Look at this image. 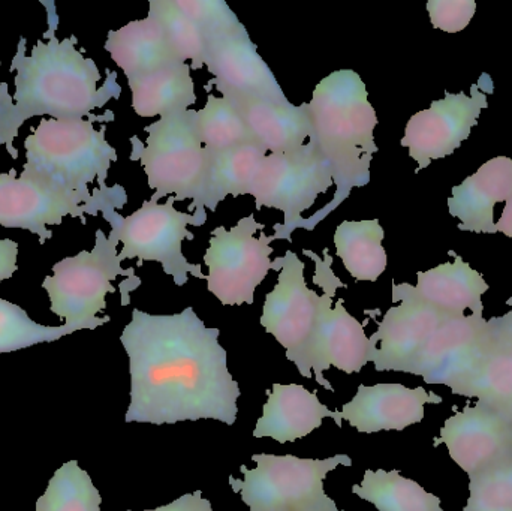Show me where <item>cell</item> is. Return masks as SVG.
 <instances>
[{"label":"cell","instance_id":"cell-14","mask_svg":"<svg viewBox=\"0 0 512 511\" xmlns=\"http://www.w3.org/2000/svg\"><path fill=\"white\" fill-rule=\"evenodd\" d=\"M322 287L325 293L321 296L318 321L300 374L307 380L315 375L319 386L334 392V387L325 380L324 372L337 368L346 374H357L367 363L375 362L378 347L367 338L363 324L346 311L342 299L337 300L333 308L331 297L336 293V287Z\"/></svg>","mask_w":512,"mask_h":511},{"label":"cell","instance_id":"cell-21","mask_svg":"<svg viewBox=\"0 0 512 511\" xmlns=\"http://www.w3.org/2000/svg\"><path fill=\"white\" fill-rule=\"evenodd\" d=\"M512 194V159L498 156L478 168L462 185L454 186L448 198L451 216L459 218L462 231L498 233L493 222L496 203Z\"/></svg>","mask_w":512,"mask_h":511},{"label":"cell","instance_id":"cell-3","mask_svg":"<svg viewBox=\"0 0 512 511\" xmlns=\"http://www.w3.org/2000/svg\"><path fill=\"white\" fill-rule=\"evenodd\" d=\"M307 105L313 128L310 140L330 164L337 188L330 206L301 222L300 227L313 230V225L348 198L352 188L370 182V162L378 153L373 135L378 116L366 84L352 69H340L322 78Z\"/></svg>","mask_w":512,"mask_h":511},{"label":"cell","instance_id":"cell-16","mask_svg":"<svg viewBox=\"0 0 512 511\" xmlns=\"http://www.w3.org/2000/svg\"><path fill=\"white\" fill-rule=\"evenodd\" d=\"M86 213L98 210L77 195L57 191L29 177H15V170L0 174V227L21 228L39 237V243L53 237L50 225L62 224L65 216L80 218L86 225Z\"/></svg>","mask_w":512,"mask_h":511},{"label":"cell","instance_id":"cell-34","mask_svg":"<svg viewBox=\"0 0 512 511\" xmlns=\"http://www.w3.org/2000/svg\"><path fill=\"white\" fill-rule=\"evenodd\" d=\"M469 480L471 495L463 511H512V450Z\"/></svg>","mask_w":512,"mask_h":511},{"label":"cell","instance_id":"cell-27","mask_svg":"<svg viewBox=\"0 0 512 511\" xmlns=\"http://www.w3.org/2000/svg\"><path fill=\"white\" fill-rule=\"evenodd\" d=\"M128 83L132 108L141 117L182 113L197 102L191 65L186 62L173 63Z\"/></svg>","mask_w":512,"mask_h":511},{"label":"cell","instance_id":"cell-35","mask_svg":"<svg viewBox=\"0 0 512 511\" xmlns=\"http://www.w3.org/2000/svg\"><path fill=\"white\" fill-rule=\"evenodd\" d=\"M475 9L477 3L474 0H430L427 3L433 27L448 33L466 29L474 17Z\"/></svg>","mask_w":512,"mask_h":511},{"label":"cell","instance_id":"cell-40","mask_svg":"<svg viewBox=\"0 0 512 511\" xmlns=\"http://www.w3.org/2000/svg\"><path fill=\"white\" fill-rule=\"evenodd\" d=\"M507 305L511 306V308H512V297L510 300H507ZM505 317H507L508 320L512 321V311L508 312V314H505Z\"/></svg>","mask_w":512,"mask_h":511},{"label":"cell","instance_id":"cell-9","mask_svg":"<svg viewBox=\"0 0 512 511\" xmlns=\"http://www.w3.org/2000/svg\"><path fill=\"white\" fill-rule=\"evenodd\" d=\"M264 224L254 215L245 216L236 227L212 231L204 263L209 267L207 290L225 306L252 305L256 288L271 269H276L273 236L264 233Z\"/></svg>","mask_w":512,"mask_h":511},{"label":"cell","instance_id":"cell-6","mask_svg":"<svg viewBox=\"0 0 512 511\" xmlns=\"http://www.w3.org/2000/svg\"><path fill=\"white\" fill-rule=\"evenodd\" d=\"M255 470L245 465V480L230 477V486L251 511H336L324 492V479L339 465L351 467L348 455L300 459L297 456L254 455Z\"/></svg>","mask_w":512,"mask_h":511},{"label":"cell","instance_id":"cell-41","mask_svg":"<svg viewBox=\"0 0 512 511\" xmlns=\"http://www.w3.org/2000/svg\"><path fill=\"white\" fill-rule=\"evenodd\" d=\"M336 511H345V510H336Z\"/></svg>","mask_w":512,"mask_h":511},{"label":"cell","instance_id":"cell-36","mask_svg":"<svg viewBox=\"0 0 512 511\" xmlns=\"http://www.w3.org/2000/svg\"><path fill=\"white\" fill-rule=\"evenodd\" d=\"M21 126H23V122L18 117L14 98L8 93V83H2L0 84V146H6L9 155L14 159L18 158L14 140Z\"/></svg>","mask_w":512,"mask_h":511},{"label":"cell","instance_id":"cell-24","mask_svg":"<svg viewBox=\"0 0 512 511\" xmlns=\"http://www.w3.org/2000/svg\"><path fill=\"white\" fill-rule=\"evenodd\" d=\"M450 255L454 257V263L441 264L429 272H418L415 294L448 314L466 315V309H471L472 314L483 315L481 296L489 290V284L460 255L454 252Z\"/></svg>","mask_w":512,"mask_h":511},{"label":"cell","instance_id":"cell-20","mask_svg":"<svg viewBox=\"0 0 512 511\" xmlns=\"http://www.w3.org/2000/svg\"><path fill=\"white\" fill-rule=\"evenodd\" d=\"M454 395L477 398L512 426V321L505 315L489 321L480 356Z\"/></svg>","mask_w":512,"mask_h":511},{"label":"cell","instance_id":"cell-32","mask_svg":"<svg viewBox=\"0 0 512 511\" xmlns=\"http://www.w3.org/2000/svg\"><path fill=\"white\" fill-rule=\"evenodd\" d=\"M149 15L161 24L171 47L183 62L191 60L192 68H203L209 38L200 24L182 11L176 0H152Z\"/></svg>","mask_w":512,"mask_h":511},{"label":"cell","instance_id":"cell-2","mask_svg":"<svg viewBox=\"0 0 512 511\" xmlns=\"http://www.w3.org/2000/svg\"><path fill=\"white\" fill-rule=\"evenodd\" d=\"M48 11L50 29L44 33L48 41L39 39L32 54L26 56V38L18 41L17 53L12 59L11 72L15 74V108L21 122L36 116H50L56 120L114 119L113 113L92 116V111L102 108L111 98H119L116 72H110L104 86L99 89L101 72L95 60L84 57L75 48L77 36L59 41L56 27L59 17L53 2H42Z\"/></svg>","mask_w":512,"mask_h":511},{"label":"cell","instance_id":"cell-29","mask_svg":"<svg viewBox=\"0 0 512 511\" xmlns=\"http://www.w3.org/2000/svg\"><path fill=\"white\" fill-rule=\"evenodd\" d=\"M352 492L379 511H444L441 498L424 491L423 486L405 479L396 470H367L361 485L352 486Z\"/></svg>","mask_w":512,"mask_h":511},{"label":"cell","instance_id":"cell-28","mask_svg":"<svg viewBox=\"0 0 512 511\" xmlns=\"http://www.w3.org/2000/svg\"><path fill=\"white\" fill-rule=\"evenodd\" d=\"M384 228L378 219L343 221L334 233V245L343 266L355 281H378L387 269L382 246Z\"/></svg>","mask_w":512,"mask_h":511},{"label":"cell","instance_id":"cell-17","mask_svg":"<svg viewBox=\"0 0 512 511\" xmlns=\"http://www.w3.org/2000/svg\"><path fill=\"white\" fill-rule=\"evenodd\" d=\"M489 321L481 314L450 315L433 333L409 374L456 392L480 356Z\"/></svg>","mask_w":512,"mask_h":511},{"label":"cell","instance_id":"cell-26","mask_svg":"<svg viewBox=\"0 0 512 511\" xmlns=\"http://www.w3.org/2000/svg\"><path fill=\"white\" fill-rule=\"evenodd\" d=\"M207 152V150H206ZM206 188L200 203L192 210L218 209L228 195H251L256 176L267 150L261 144L248 143L225 152L209 153Z\"/></svg>","mask_w":512,"mask_h":511},{"label":"cell","instance_id":"cell-33","mask_svg":"<svg viewBox=\"0 0 512 511\" xmlns=\"http://www.w3.org/2000/svg\"><path fill=\"white\" fill-rule=\"evenodd\" d=\"M77 332L74 327L42 326L30 320L20 306L0 299V354L14 353L38 344H50L63 336Z\"/></svg>","mask_w":512,"mask_h":511},{"label":"cell","instance_id":"cell-12","mask_svg":"<svg viewBox=\"0 0 512 511\" xmlns=\"http://www.w3.org/2000/svg\"><path fill=\"white\" fill-rule=\"evenodd\" d=\"M276 261L280 264L279 279L265 297L261 326L285 348L286 359L301 372L318 321L321 296L307 287L304 263L297 254L288 251Z\"/></svg>","mask_w":512,"mask_h":511},{"label":"cell","instance_id":"cell-31","mask_svg":"<svg viewBox=\"0 0 512 511\" xmlns=\"http://www.w3.org/2000/svg\"><path fill=\"white\" fill-rule=\"evenodd\" d=\"M102 498L77 461L65 462L51 477L36 511H101Z\"/></svg>","mask_w":512,"mask_h":511},{"label":"cell","instance_id":"cell-22","mask_svg":"<svg viewBox=\"0 0 512 511\" xmlns=\"http://www.w3.org/2000/svg\"><path fill=\"white\" fill-rule=\"evenodd\" d=\"M267 402L262 417L256 422L255 438H273L285 444L301 440L322 426V420H337V411L328 410L316 393L309 392L300 384H273L267 390Z\"/></svg>","mask_w":512,"mask_h":511},{"label":"cell","instance_id":"cell-23","mask_svg":"<svg viewBox=\"0 0 512 511\" xmlns=\"http://www.w3.org/2000/svg\"><path fill=\"white\" fill-rule=\"evenodd\" d=\"M105 50L125 72L128 81L183 62L171 47L161 24L152 15L108 32Z\"/></svg>","mask_w":512,"mask_h":511},{"label":"cell","instance_id":"cell-4","mask_svg":"<svg viewBox=\"0 0 512 511\" xmlns=\"http://www.w3.org/2000/svg\"><path fill=\"white\" fill-rule=\"evenodd\" d=\"M24 149L20 176L77 195L98 212L126 203L122 186H105L111 162L117 161L116 149L105 140V126L96 131L93 120L44 119L26 138Z\"/></svg>","mask_w":512,"mask_h":511},{"label":"cell","instance_id":"cell-11","mask_svg":"<svg viewBox=\"0 0 512 511\" xmlns=\"http://www.w3.org/2000/svg\"><path fill=\"white\" fill-rule=\"evenodd\" d=\"M487 93H493V80L483 74L472 84L471 96L465 92H445V98L433 101L427 110L418 111L409 119L405 137L400 144L408 147L409 156L418 162L415 173L427 168L433 159L445 158L462 146L480 119L481 111L489 107Z\"/></svg>","mask_w":512,"mask_h":511},{"label":"cell","instance_id":"cell-25","mask_svg":"<svg viewBox=\"0 0 512 511\" xmlns=\"http://www.w3.org/2000/svg\"><path fill=\"white\" fill-rule=\"evenodd\" d=\"M256 143L267 153H289L304 146L312 135L307 102L294 105L283 101H255L239 105Z\"/></svg>","mask_w":512,"mask_h":511},{"label":"cell","instance_id":"cell-19","mask_svg":"<svg viewBox=\"0 0 512 511\" xmlns=\"http://www.w3.org/2000/svg\"><path fill=\"white\" fill-rule=\"evenodd\" d=\"M454 416L447 419L435 447L444 443L451 459L468 476L493 464L512 450V426L483 405L453 408Z\"/></svg>","mask_w":512,"mask_h":511},{"label":"cell","instance_id":"cell-38","mask_svg":"<svg viewBox=\"0 0 512 511\" xmlns=\"http://www.w3.org/2000/svg\"><path fill=\"white\" fill-rule=\"evenodd\" d=\"M18 243L14 240H0V284L12 278L17 272Z\"/></svg>","mask_w":512,"mask_h":511},{"label":"cell","instance_id":"cell-10","mask_svg":"<svg viewBox=\"0 0 512 511\" xmlns=\"http://www.w3.org/2000/svg\"><path fill=\"white\" fill-rule=\"evenodd\" d=\"M333 185L330 164L309 138V143L294 152L265 156L251 195L256 209L268 207L283 213L285 222L282 227H274L273 239H289L300 225L301 213Z\"/></svg>","mask_w":512,"mask_h":511},{"label":"cell","instance_id":"cell-13","mask_svg":"<svg viewBox=\"0 0 512 511\" xmlns=\"http://www.w3.org/2000/svg\"><path fill=\"white\" fill-rule=\"evenodd\" d=\"M204 65L213 75L210 83L237 107L288 99L242 23L210 36Z\"/></svg>","mask_w":512,"mask_h":511},{"label":"cell","instance_id":"cell-1","mask_svg":"<svg viewBox=\"0 0 512 511\" xmlns=\"http://www.w3.org/2000/svg\"><path fill=\"white\" fill-rule=\"evenodd\" d=\"M120 342L131 374L126 423H236L239 383L228 371L219 330L206 327L194 308L173 315L134 309Z\"/></svg>","mask_w":512,"mask_h":511},{"label":"cell","instance_id":"cell-37","mask_svg":"<svg viewBox=\"0 0 512 511\" xmlns=\"http://www.w3.org/2000/svg\"><path fill=\"white\" fill-rule=\"evenodd\" d=\"M134 511V510H128ZM144 511H215L213 510L212 503L207 498H203V492L197 491L194 494H186L183 497L177 498L167 506L159 507L156 510Z\"/></svg>","mask_w":512,"mask_h":511},{"label":"cell","instance_id":"cell-30","mask_svg":"<svg viewBox=\"0 0 512 511\" xmlns=\"http://www.w3.org/2000/svg\"><path fill=\"white\" fill-rule=\"evenodd\" d=\"M197 129L201 143L209 153L225 152L254 143L242 111L224 96H207L206 105L197 111Z\"/></svg>","mask_w":512,"mask_h":511},{"label":"cell","instance_id":"cell-15","mask_svg":"<svg viewBox=\"0 0 512 511\" xmlns=\"http://www.w3.org/2000/svg\"><path fill=\"white\" fill-rule=\"evenodd\" d=\"M393 302L400 305L388 309L379 323L378 332L370 336L373 345L379 344L373 365L378 372L409 374L424 345L436 329L454 314L424 302L409 284H393Z\"/></svg>","mask_w":512,"mask_h":511},{"label":"cell","instance_id":"cell-39","mask_svg":"<svg viewBox=\"0 0 512 511\" xmlns=\"http://www.w3.org/2000/svg\"><path fill=\"white\" fill-rule=\"evenodd\" d=\"M505 203L507 204H505L501 219L496 224V230L501 231L505 236L512 237V194Z\"/></svg>","mask_w":512,"mask_h":511},{"label":"cell","instance_id":"cell-7","mask_svg":"<svg viewBox=\"0 0 512 511\" xmlns=\"http://www.w3.org/2000/svg\"><path fill=\"white\" fill-rule=\"evenodd\" d=\"M117 242L104 231H96L95 248L81 251L53 266V276H47L42 288L48 293L51 312L65 320V326L75 330H93L104 326L110 317L98 318L107 308L105 297L114 293V279L134 276V269L123 270L117 254Z\"/></svg>","mask_w":512,"mask_h":511},{"label":"cell","instance_id":"cell-18","mask_svg":"<svg viewBox=\"0 0 512 511\" xmlns=\"http://www.w3.org/2000/svg\"><path fill=\"white\" fill-rule=\"evenodd\" d=\"M444 399L427 393L423 387L408 389L402 384H376L358 387L357 395L337 411L336 425L342 420L363 434L379 431H403L424 419V405L442 404Z\"/></svg>","mask_w":512,"mask_h":511},{"label":"cell","instance_id":"cell-8","mask_svg":"<svg viewBox=\"0 0 512 511\" xmlns=\"http://www.w3.org/2000/svg\"><path fill=\"white\" fill-rule=\"evenodd\" d=\"M176 198L170 197L165 204L156 200L144 201L141 209L128 218L117 215L116 207L105 209L104 218L111 224V236L123 243L120 260L138 258V266L144 261L161 264L167 275L173 276L179 287L189 281V275L206 279L201 266H192L183 255V240L194 239L189 225H203L206 210H197L195 215L182 213L174 207Z\"/></svg>","mask_w":512,"mask_h":511},{"label":"cell","instance_id":"cell-5","mask_svg":"<svg viewBox=\"0 0 512 511\" xmlns=\"http://www.w3.org/2000/svg\"><path fill=\"white\" fill-rule=\"evenodd\" d=\"M146 146H138L132 137L134 149L131 159H140L150 188L155 191L153 200L171 197L177 201L192 200L189 210L200 203L206 188L209 155L201 143L197 129V110L182 111L161 117L146 126Z\"/></svg>","mask_w":512,"mask_h":511}]
</instances>
